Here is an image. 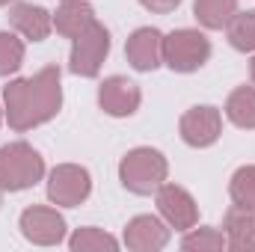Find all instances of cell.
Segmentation results:
<instances>
[{
	"label": "cell",
	"mask_w": 255,
	"mask_h": 252,
	"mask_svg": "<svg viewBox=\"0 0 255 252\" xmlns=\"http://www.w3.org/2000/svg\"><path fill=\"white\" fill-rule=\"evenodd\" d=\"M9 24L15 33H21L30 42H45L48 33L54 30V15L45 6L36 3H12L9 9Z\"/></svg>",
	"instance_id": "13"
},
{
	"label": "cell",
	"mask_w": 255,
	"mask_h": 252,
	"mask_svg": "<svg viewBox=\"0 0 255 252\" xmlns=\"http://www.w3.org/2000/svg\"><path fill=\"white\" fill-rule=\"evenodd\" d=\"M139 3H142L148 12H154V15H166V12H175L181 0H139Z\"/></svg>",
	"instance_id": "23"
},
{
	"label": "cell",
	"mask_w": 255,
	"mask_h": 252,
	"mask_svg": "<svg viewBox=\"0 0 255 252\" xmlns=\"http://www.w3.org/2000/svg\"><path fill=\"white\" fill-rule=\"evenodd\" d=\"M223 232H226L232 250H255V208L232 205L223 217Z\"/></svg>",
	"instance_id": "14"
},
{
	"label": "cell",
	"mask_w": 255,
	"mask_h": 252,
	"mask_svg": "<svg viewBox=\"0 0 255 252\" xmlns=\"http://www.w3.org/2000/svg\"><path fill=\"white\" fill-rule=\"evenodd\" d=\"M0 122H3V107H0Z\"/></svg>",
	"instance_id": "27"
},
{
	"label": "cell",
	"mask_w": 255,
	"mask_h": 252,
	"mask_svg": "<svg viewBox=\"0 0 255 252\" xmlns=\"http://www.w3.org/2000/svg\"><path fill=\"white\" fill-rule=\"evenodd\" d=\"M238 12V0H193V15L205 30H223Z\"/></svg>",
	"instance_id": "17"
},
{
	"label": "cell",
	"mask_w": 255,
	"mask_h": 252,
	"mask_svg": "<svg viewBox=\"0 0 255 252\" xmlns=\"http://www.w3.org/2000/svg\"><path fill=\"white\" fill-rule=\"evenodd\" d=\"M9 3H18V0H0V6H9Z\"/></svg>",
	"instance_id": "25"
},
{
	"label": "cell",
	"mask_w": 255,
	"mask_h": 252,
	"mask_svg": "<svg viewBox=\"0 0 255 252\" xmlns=\"http://www.w3.org/2000/svg\"><path fill=\"white\" fill-rule=\"evenodd\" d=\"M21 235L36 244V247H57L65 238V220L57 208H45V205H30L21 220Z\"/></svg>",
	"instance_id": "7"
},
{
	"label": "cell",
	"mask_w": 255,
	"mask_h": 252,
	"mask_svg": "<svg viewBox=\"0 0 255 252\" xmlns=\"http://www.w3.org/2000/svg\"><path fill=\"white\" fill-rule=\"evenodd\" d=\"M68 247L74 252H116L119 250V241H116L113 235H107L104 229L83 226V229H77V232L68 238Z\"/></svg>",
	"instance_id": "19"
},
{
	"label": "cell",
	"mask_w": 255,
	"mask_h": 252,
	"mask_svg": "<svg viewBox=\"0 0 255 252\" xmlns=\"http://www.w3.org/2000/svg\"><path fill=\"white\" fill-rule=\"evenodd\" d=\"M63 110V74L45 65L33 77H18L3 86V113L12 130L24 133L51 122Z\"/></svg>",
	"instance_id": "1"
},
{
	"label": "cell",
	"mask_w": 255,
	"mask_h": 252,
	"mask_svg": "<svg viewBox=\"0 0 255 252\" xmlns=\"http://www.w3.org/2000/svg\"><path fill=\"white\" fill-rule=\"evenodd\" d=\"M250 71H253V86H255V57H253V63H250Z\"/></svg>",
	"instance_id": "24"
},
{
	"label": "cell",
	"mask_w": 255,
	"mask_h": 252,
	"mask_svg": "<svg viewBox=\"0 0 255 252\" xmlns=\"http://www.w3.org/2000/svg\"><path fill=\"white\" fill-rule=\"evenodd\" d=\"M24 65V42L15 33H0V77L15 74Z\"/></svg>",
	"instance_id": "21"
},
{
	"label": "cell",
	"mask_w": 255,
	"mask_h": 252,
	"mask_svg": "<svg viewBox=\"0 0 255 252\" xmlns=\"http://www.w3.org/2000/svg\"><path fill=\"white\" fill-rule=\"evenodd\" d=\"M95 21V9L86 0H63L54 12V27L65 39H77Z\"/></svg>",
	"instance_id": "15"
},
{
	"label": "cell",
	"mask_w": 255,
	"mask_h": 252,
	"mask_svg": "<svg viewBox=\"0 0 255 252\" xmlns=\"http://www.w3.org/2000/svg\"><path fill=\"white\" fill-rule=\"evenodd\" d=\"M92 193V178L89 169L77 163H60L48 175V199L60 208H77L89 199Z\"/></svg>",
	"instance_id": "6"
},
{
	"label": "cell",
	"mask_w": 255,
	"mask_h": 252,
	"mask_svg": "<svg viewBox=\"0 0 255 252\" xmlns=\"http://www.w3.org/2000/svg\"><path fill=\"white\" fill-rule=\"evenodd\" d=\"M139 101H142L139 86L133 80L122 77V74H113L98 86V104L107 116H116V119L133 116L139 110Z\"/></svg>",
	"instance_id": "10"
},
{
	"label": "cell",
	"mask_w": 255,
	"mask_h": 252,
	"mask_svg": "<svg viewBox=\"0 0 255 252\" xmlns=\"http://www.w3.org/2000/svg\"><path fill=\"white\" fill-rule=\"evenodd\" d=\"M154 196H157V211H160V217L169 229L187 232L199 223V205L184 187L166 181V184H160V190Z\"/></svg>",
	"instance_id": "8"
},
{
	"label": "cell",
	"mask_w": 255,
	"mask_h": 252,
	"mask_svg": "<svg viewBox=\"0 0 255 252\" xmlns=\"http://www.w3.org/2000/svg\"><path fill=\"white\" fill-rule=\"evenodd\" d=\"M42 178H45V157L30 142L0 145V190L3 193L30 190Z\"/></svg>",
	"instance_id": "3"
},
{
	"label": "cell",
	"mask_w": 255,
	"mask_h": 252,
	"mask_svg": "<svg viewBox=\"0 0 255 252\" xmlns=\"http://www.w3.org/2000/svg\"><path fill=\"white\" fill-rule=\"evenodd\" d=\"M178 130H181V139L190 145V148H208L220 139L223 133V116L217 107L211 104H202V107H190L181 122H178Z\"/></svg>",
	"instance_id": "9"
},
{
	"label": "cell",
	"mask_w": 255,
	"mask_h": 252,
	"mask_svg": "<svg viewBox=\"0 0 255 252\" xmlns=\"http://www.w3.org/2000/svg\"><path fill=\"white\" fill-rule=\"evenodd\" d=\"M226 247H229L226 232H217V229H208V226H202V229L193 226L181 238V250H187V252H220Z\"/></svg>",
	"instance_id": "20"
},
{
	"label": "cell",
	"mask_w": 255,
	"mask_h": 252,
	"mask_svg": "<svg viewBox=\"0 0 255 252\" xmlns=\"http://www.w3.org/2000/svg\"><path fill=\"white\" fill-rule=\"evenodd\" d=\"M0 205H3V190H0Z\"/></svg>",
	"instance_id": "26"
},
{
	"label": "cell",
	"mask_w": 255,
	"mask_h": 252,
	"mask_svg": "<svg viewBox=\"0 0 255 252\" xmlns=\"http://www.w3.org/2000/svg\"><path fill=\"white\" fill-rule=\"evenodd\" d=\"M110 54V30L98 21H92L77 39H71V57L68 68L77 77H98L101 65Z\"/></svg>",
	"instance_id": "5"
},
{
	"label": "cell",
	"mask_w": 255,
	"mask_h": 252,
	"mask_svg": "<svg viewBox=\"0 0 255 252\" xmlns=\"http://www.w3.org/2000/svg\"><path fill=\"white\" fill-rule=\"evenodd\" d=\"M169 244V226L160 217L139 214L125 226V247L133 252H157Z\"/></svg>",
	"instance_id": "12"
},
{
	"label": "cell",
	"mask_w": 255,
	"mask_h": 252,
	"mask_svg": "<svg viewBox=\"0 0 255 252\" xmlns=\"http://www.w3.org/2000/svg\"><path fill=\"white\" fill-rule=\"evenodd\" d=\"M125 57L136 71H154L157 65H163V33L154 27L133 30L125 42Z\"/></svg>",
	"instance_id": "11"
},
{
	"label": "cell",
	"mask_w": 255,
	"mask_h": 252,
	"mask_svg": "<svg viewBox=\"0 0 255 252\" xmlns=\"http://www.w3.org/2000/svg\"><path fill=\"white\" fill-rule=\"evenodd\" d=\"M166 178H169L166 157L157 148H148V145L130 148L122 157V163H119V181L133 196H151V193H157L160 184H166Z\"/></svg>",
	"instance_id": "2"
},
{
	"label": "cell",
	"mask_w": 255,
	"mask_h": 252,
	"mask_svg": "<svg viewBox=\"0 0 255 252\" xmlns=\"http://www.w3.org/2000/svg\"><path fill=\"white\" fill-rule=\"evenodd\" d=\"M211 60V39L202 30L181 27L163 36V63L178 74L199 71L202 65Z\"/></svg>",
	"instance_id": "4"
},
{
	"label": "cell",
	"mask_w": 255,
	"mask_h": 252,
	"mask_svg": "<svg viewBox=\"0 0 255 252\" xmlns=\"http://www.w3.org/2000/svg\"><path fill=\"white\" fill-rule=\"evenodd\" d=\"M226 116L232 125L255 130V86H238L226 98Z\"/></svg>",
	"instance_id": "16"
},
{
	"label": "cell",
	"mask_w": 255,
	"mask_h": 252,
	"mask_svg": "<svg viewBox=\"0 0 255 252\" xmlns=\"http://www.w3.org/2000/svg\"><path fill=\"white\" fill-rule=\"evenodd\" d=\"M229 196H232L235 205L255 208V166H241V169L232 175Z\"/></svg>",
	"instance_id": "22"
},
{
	"label": "cell",
	"mask_w": 255,
	"mask_h": 252,
	"mask_svg": "<svg viewBox=\"0 0 255 252\" xmlns=\"http://www.w3.org/2000/svg\"><path fill=\"white\" fill-rule=\"evenodd\" d=\"M226 36L229 45L241 54H255V9L247 12H235L232 21L226 24Z\"/></svg>",
	"instance_id": "18"
}]
</instances>
